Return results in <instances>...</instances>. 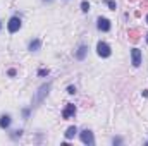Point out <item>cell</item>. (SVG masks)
<instances>
[{"label": "cell", "instance_id": "cell-1", "mask_svg": "<svg viewBox=\"0 0 148 146\" xmlns=\"http://www.w3.org/2000/svg\"><path fill=\"white\" fill-rule=\"evenodd\" d=\"M97 52H98L100 57H109V55H110V46H109L107 43L100 41V43L97 45Z\"/></svg>", "mask_w": 148, "mask_h": 146}, {"label": "cell", "instance_id": "cell-2", "mask_svg": "<svg viewBox=\"0 0 148 146\" xmlns=\"http://www.w3.org/2000/svg\"><path fill=\"white\" fill-rule=\"evenodd\" d=\"M7 28H9L10 33H16V31L21 28V19H19V17H12V19L9 21V24H7Z\"/></svg>", "mask_w": 148, "mask_h": 146}, {"label": "cell", "instance_id": "cell-3", "mask_svg": "<svg viewBox=\"0 0 148 146\" xmlns=\"http://www.w3.org/2000/svg\"><path fill=\"white\" fill-rule=\"evenodd\" d=\"M131 57H133V65L140 67V64H141V52L138 48H133L131 50Z\"/></svg>", "mask_w": 148, "mask_h": 146}, {"label": "cell", "instance_id": "cell-4", "mask_svg": "<svg viewBox=\"0 0 148 146\" xmlns=\"http://www.w3.org/2000/svg\"><path fill=\"white\" fill-rule=\"evenodd\" d=\"M81 141H83L84 145H90V146L95 143V139H93V134H91L90 131H83V132H81Z\"/></svg>", "mask_w": 148, "mask_h": 146}, {"label": "cell", "instance_id": "cell-5", "mask_svg": "<svg viewBox=\"0 0 148 146\" xmlns=\"http://www.w3.org/2000/svg\"><path fill=\"white\" fill-rule=\"evenodd\" d=\"M98 29L100 31H109L110 29V21L105 19V17H100L98 19Z\"/></svg>", "mask_w": 148, "mask_h": 146}, {"label": "cell", "instance_id": "cell-6", "mask_svg": "<svg viewBox=\"0 0 148 146\" xmlns=\"http://www.w3.org/2000/svg\"><path fill=\"white\" fill-rule=\"evenodd\" d=\"M74 113H76V107L69 103V105L66 107V110L62 112V117H64V119H71V117H73Z\"/></svg>", "mask_w": 148, "mask_h": 146}, {"label": "cell", "instance_id": "cell-7", "mask_svg": "<svg viewBox=\"0 0 148 146\" xmlns=\"http://www.w3.org/2000/svg\"><path fill=\"white\" fill-rule=\"evenodd\" d=\"M48 89H50V84H43V86L40 88V93L36 95V102H41V100H43V96L48 93Z\"/></svg>", "mask_w": 148, "mask_h": 146}, {"label": "cell", "instance_id": "cell-8", "mask_svg": "<svg viewBox=\"0 0 148 146\" xmlns=\"http://www.w3.org/2000/svg\"><path fill=\"white\" fill-rule=\"evenodd\" d=\"M9 126H10V117H9V115L0 117V127H2V129H5V127H9Z\"/></svg>", "mask_w": 148, "mask_h": 146}, {"label": "cell", "instance_id": "cell-9", "mask_svg": "<svg viewBox=\"0 0 148 146\" xmlns=\"http://www.w3.org/2000/svg\"><path fill=\"white\" fill-rule=\"evenodd\" d=\"M129 40H131L133 43H136V41L140 40V31H138V29H129Z\"/></svg>", "mask_w": 148, "mask_h": 146}, {"label": "cell", "instance_id": "cell-10", "mask_svg": "<svg viewBox=\"0 0 148 146\" xmlns=\"http://www.w3.org/2000/svg\"><path fill=\"white\" fill-rule=\"evenodd\" d=\"M76 132H77V129H76L74 126H71V127L66 131V138H67V139H73L74 136H76Z\"/></svg>", "mask_w": 148, "mask_h": 146}, {"label": "cell", "instance_id": "cell-11", "mask_svg": "<svg viewBox=\"0 0 148 146\" xmlns=\"http://www.w3.org/2000/svg\"><path fill=\"white\" fill-rule=\"evenodd\" d=\"M40 45H41V43H40V40H33V41L29 43V50H33V52H36L38 48H40Z\"/></svg>", "mask_w": 148, "mask_h": 146}, {"label": "cell", "instance_id": "cell-12", "mask_svg": "<svg viewBox=\"0 0 148 146\" xmlns=\"http://www.w3.org/2000/svg\"><path fill=\"white\" fill-rule=\"evenodd\" d=\"M84 55H86V46H81L79 50H77V53H76V57L81 60V59H84Z\"/></svg>", "mask_w": 148, "mask_h": 146}, {"label": "cell", "instance_id": "cell-13", "mask_svg": "<svg viewBox=\"0 0 148 146\" xmlns=\"http://www.w3.org/2000/svg\"><path fill=\"white\" fill-rule=\"evenodd\" d=\"M81 9H83V12H88V10H90V3H88V2H83V3H81Z\"/></svg>", "mask_w": 148, "mask_h": 146}, {"label": "cell", "instance_id": "cell-14", "mask_svg": "<svg viewBox=\"0 0 148 146\" xmlns=\"http://www.w3.org/2000/svg\"><path fill=\"white\" fill-rule=\"evenodd\" d=\"M67 91H69V93H71V95H74V93H76V89H74L73 86H69V88H67Z\"/></svg>", "mask_w": 148, "mask_h": 146}, {"label": "cell", "instance_id": "cell-15", "mask_svg": "<svg viewBox=\"0 0 148 146\" xmlns=\"http://www.w3.org/2000/svg\"><path fill=\"white\" fill-rule=\"evenodd\" d=\"M109 7H110V9H115V2H112V0H109Z\"/></svg>", "mask_w": 148, "mask_h": 146}, {"label": "cell", "instance_id": "cell-16", "mask_svg": "<svg viewBox=\"0 0 148 146\" xmlns=\"http://www.w3.org/2000/svg\"><path fill=\"white\" fill-rule=\"evenodd\" d=\"M147 43H148V35H147Z\"/></svg>", "mask_w": 148, "mask_h": 146}, {"label": "cell", "instance_id": "cell-17", "mask_svg": "<svg viewBox=\"0 0 148 146\" xmlns=\"http://www.w3.org/2000/svg\"><path fill=\"white\" fill-rule=\"evenodd\" d=\"M147 23H148V16H147Z\"/></svg>", "mask_w": 148, "mask_h": 146}, {"label": "cell", "instance_id": "cell-18", "mask_svg": "<svg viewBox=\"0 0 148 146\" xmlns=\"http://www.w3.org/2000/svg\"><path fill=\"white\" fill-rule=\"evenodd\" d=\"M129 2H134V0H129Z\"/></svg>", "mask_w": 148, "mask_h": 146}, {"label": "cell", "instance_id": "cell-19", "mask_svg": "<svg viewBox=\"0 0 148 146\" xmlns=\"http://www.w3.org/2000/svg\"><path fill=\"white\" fill-rule=\"evenodd\" d=\"M0 28H2V24H0Z\"/></svg>", "mask_w": 148, "mask_h": 146}]
</instances>
